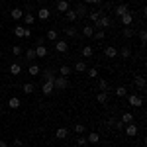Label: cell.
Segmentation results:
<instances>
[{"instance_id":"1","label":"cell","mask_w":147,"mask_h":147,"mask_svg":"<svg viewBox=\"0 0 147 147\" xmlns=\"http://www.w3.org/2000/svg\"><path fill=\"white\" fill-rule=\"evenodd\" d=\"M110 26H112V20H110V16L102 14L100 18L94 22V30H106V28H110Z\"/></svg>"},{"instance_id":"2","label":"cell","mask_w":147,"mask_h":147,"mask_svg":"<svg viewBox=\"0 0 147 147\" xmlns=\"http://www.w3.org/2000/svg\"><path fill=\"white\" fill-rule=\"evenodd\" d=\"M14 35H16V37H26V39H30V37H32V30L18 24V26H14Z\"/></svg>"},{"instance_id":"3","label":"cell","mask_w":147,"mask_h":147,"mask_svg":"<svg viewBox=\"0 0 147 147\" xmlns=\"http://www.w3.org/2000/svg\"><path fill=\"white\" fill-rule=\"evenodd\" d=\"M53 86H55V90H65V88L69 86L67 77H55V80H53Z\"/></svg>"},{"instance_id":"4","label":"cell","mask_w":147,"mask_h":147,"mask_svg":"<svg viewBox=\"0 0 147 147\" xmlns=\"http://www.w3.org/2000/svg\"><path fill=\"white\" fill-rule=\"evenodd\" d=\"M49 16H51V10L49 8H45V6H39L37 8V20H41V22H45V20H49Z\"/></svg>"},{"instance_id":"5","label":"cell","mask_w":147,"mask_h":147,"mask_svg":"<svg viewBox=\"0 0 147 147\" xmlns=\"http://www.w3.org/2000/svg\"><path fill=\"white\" fill-rule=\"evenodd\" d=\"M127 104L139 108V106H143V98H141V96H137V94H127Z\"/></svg>"},{"instance_id":"6","label":"cell","mask_w":147,"mask_h":147,"mask_svg":"<svg viewBox=\"0 0 147 147\" xmlns=\"http://www.w3.org/2000/svg\"><path fill=\"white\" fill-rule=\"evenodd\" d=\"M137 131H139V127L136 125V122H131V124H125V136L127 137H136Z\"/></svg>"},{"instance_id":"7","label":"cell","mask_w":147,"mask_h":147,"mask_svg":"<svg viewBox=\"0 0 147 147\" xmlns=\"http://www.w3.org/2000/svg\"><path fill=\"white\" fill-rule=\"evenodd\" d=\"M41 79H43V82H53L55 80V73L51 69H43L41 71Z\"/></svg>"},{"instance_id":"8","label":"cell","mask_w":147,"mask_h":147,"mask_svg":"<svg viewBox=\"0 0 147 147\" xmlns=\"http://www.w3.org/2000/svg\"><path fill=\"white\" fill-rule=\"evenodd\" d=\"M73 10L77 12L79 18H86V16H88V8H86V4H77Z\"/></svg>"},{"instance_id":"9","label":"cell","mask_w":147,"mask_h":147,"mask_svg":"<svg viewBox=\"0 0 147 147\" xmlns=\"http://www.w3.org/2000/svg\"><path fill=\"white\" fill-rule=\"evenodd\" d=\"M55 51H57V53H67V51H69V43L65 41V39H57Z\"/></svg>"},{"instance_id":"10","label":"cell","mask_w":147,"mask_h":147,"mask_svg":"<svg viewBox=\"0 0 147 147\" xmlns=\"http://www.w3.org/2000/svg\"><path fill=\"white\" fill-rule=\"evenodd\" d=\"M125 12H129V8H127V4H118V6H114V14L118 16V18H122Z\"/></svg>"},{"instance_id":"11","label":"cell","mask_w":147,"mask_h":147,"mask_svg":"<svg viewBox=\"0 0 147 147\" xmlns=\"http://www.w3.org/2000/svg\"><path fill=\"white\" fill-rule=\"evenodd\" d=\"M104 55L108 57V59H116V57H118V49H116L114 45L104 47Z\"/></svg>"},{"instance_id":"12","label":"cell","mask_w":147,"mask_h":147,"mask_svg":"<svg viewBox=\"0 0 147 147\" xmlns=\"http://www.w3.org/2000/svg\"><path fill=\"white\" fill-rule=\"evenodd\" d=\"M34 49H35V57H37V59H43V57H47V53H49L45 45H35Z\"/></svg>"},{"instance_id":"13","label":"cell","mask_w":147,"mask_h":147,"mask_svg":"<svg viewBox=\"0 0 147 147\" xmlns=\"http://www.w3.org/2000/svg\"><path fill=\"white\" fill-rule=\"evenodd\" d=\"M120 22H122V26H131L134 24V14L131 12H125L124 16L120 18Z\"/></svg>"},{"instance_id":"14","label":"cell","mask_w":147,"mask_h":147,"mask_svg":"<svg viewBox=\"0 0 147 147\" xmlns=\"http://www.w3.org/2000/svg\"><path fill=\"white\" fill-rule=\"evenodd\" d=\"M55 8H57V12H67L69 8H71V4H69L67 0H57V2H55Z\"/></svg>"},{"instance_id":"15","label":"cell","mask_w":147,"mask_h":147,"mask_svg":"<svg viewBox=\"0 0 147 147\" xmlns=\"http://www.w3.org/2000/svg\"><path fill=\"white\" fill-rule=\"evenodd\" d=\"M53 90H55L53 82H43V84H41V92H43L45 96H49V94H53Z\"/></svg>"},{"instance_id":"16","label":"cell","mask_w":147,"mask_h":147,"mask_svg":"<svg viewBox=\"0 0 147 147\" xmlns=\"http://www.w3.org/2000/svg\"><path fill=\"white\" fill-rule=\"evenodd\" d=\"M55 137H57V139H61V141L67 139V137H69V129H67V127H57Z\"/></svg>"},{"instance_id":"17","label":"cell","mask_w":147,"mask_h":147,"mask_svg":"<svg viewBox=\"0 0 147 147\" xmlns=\"http://www.w3.org/2000/svg\"><path fill=\"white\" fill-rule=\"evenodd\" d=\"M134 84H136L139 90H143V88H145V79H143L141 75H136V77H134Z\"/></svg>"},{"instance_id":"18","label":"cell","mask_w":147,"mask_h":147,"mask_svg":"<svg viewBox=\"0 0 147 147\" xmlns=\"http://www.w3.org/2000/svg\"><path fill=\"white\" fill-rule=\"evenodd\" d=\"M22 20H24V22H26V26H32V24L35 22V16H34V14H32V12H24Z\"/></svg>"},{"instance_id":"19","label":"cell","mask_w":147,"mask_h":147,"mask_svg":"<svg viewBox=\"0 0 147 147\" xmlns=\"http://www.w3.org/2000/svg\"><path fill=\"white\" fill-rule=\"evenodd\" d=\"M65 18H67L69 22H77V20H79V16H77V12L73 10V8H69V10L65 12Z\"/></svg>"},{"instance_id":"20","label":"cell","mask_w":147,"mask_h":147,"mask_svg":"<svg viewBox=\"0 0 147 147\" xmlns=\"http://www.w3.org/2000/svg\"><path fill=\"white\" fill-rule=\"evenodd\" d=\"M8 71H10V75L16 77V75H20V73H22V65H20V63H12Z\"/></svg>"},{"instance_id":"21","label":"cell","mask_w":147,"mask_h":147,"mask_svg":"<svg viewBox=\"0 0 147 147\" xmlns=\"http://www.w3.org/2000/svg\"><path fill=\"white\" fill-rule=\"evenodd\" d=\"M8 106H10V110H18L20 108V98L18 96H12L10 100H8Z\"/></svg>"},{"instance_id":"22","label":"cell","mask_w":147,"mask_h":147,"mask_svg":"<svg viewBox=\"0 0 147 147\" xmlns=\"http://www.w3.org/2000/svg\"><path fill=\"white\" fill-rule=\"evenodd\" d=\"M10 16H12V20H22L24 10L22 8H14V10H10Z\"/></svg>"},{"instance_id":"23","label":"cell","mask_w":147,"mask_h":147,"mask_svg":"<svg viewBox=\"0 0 147 147\" xmlns=\"http://www.w3.org/2000/svg\"><path fill=\"white\" fill-rule=\"evenodd\" d=\"M118 55H120V57H124V59H129V57H131V49L125 45V47H122V49L118 51Z\"/></svg>"},{"instance_id":"24","label":"cell","mask_w":147,"mask_h":147,"mask_svg":"<svg viewBox=\"0 0 147 147\" xmlns=\"http://www.w3.org/2000/svg\"><path fill=\"white\" fill-rule=\"evenodd\" d=\"M86 63H84V61H77V63H75V71H77V73H86Z\"/></svg>"},{"instance_id":"25","label":"cell","mask_w":147,"mask_h":147,"mask_svg":"<svg viewBox=\"0 0 147 147\" xmlns=\"http://www.w3.org/2000/svg\"><path fill=\"white\" fill-rule=\"evenodd\" d=\"M82 35H84V37H92V35H94V28L86 24V26L82 28Z\"/></svg>"},{"instance_id":"26","label":"cell","mask_w":147,"mask_h":147,"mask_svg":"<svg viewBox=\"0 0 147 147\" xmlns=\"http://www.w3.org/2000/svg\"><path fill=\"white\" fill-rule=\"evenodd\" d=\"M41 73V67H37V65H30V69H28V75H32V77H37Z\"/></svg>"},{"instance_id":"27","label":"cell","mask_w":147,"mask_h":147,"mask_svg":"<svg viewBox=\"0 0 147 147\" xmlns=\"http://www.w3.org/2000/svg\"><path fill=\"white\" fill-rule=\"evenodd\" d=\"M71 73H73V67H69V65H63V67L59 69V75L61 77H69Z\"/></svg>"},{"instance_id":"28","label":"cell","mask_w":147,"mask_h":147,"mask_svg":"<svg viewBox=\"0 0 147 147\" xmlns=\"http://www.w3.org/2000/svg\"><path fill=\"white\" fill-rule=\"evenodd\" d=\"M86 141H88V143H98V141H100V134H96V131H90Z\"/></svg>"},{"instance_id":"29","label":"cell","mask_w":147,"mask_h":147,"mask_svg":"<svg viewBox=\"0 0 147 147\" xmlns=\"http://www.w3.org/2000/svg\"><path fill=\"white\" fill-rule=\"evenodd\" d=\"M102 14H104L102 10H94V12H90V14H88V20H90V22L94 24V22H96V20H98V18L102 16Z\"/></svg>"},{"instance_id":"30","label":"cell","mask_w":147,"mask_h":147,"mask_svg":"<svg viewBox=\"0 0 147 147\" xmlns=\"http://www.w3.org/2000/svg\"><path fill=\"white\" fill-rule=\"evenodd\" d=\"M108 98H110V96H108V92H106V90L98 92V96H96V100L100 102V104H106V102H108Z\"/></svg>"},{"instance_id":"31","label":"cell","mask_w":147,"mask_h":147,"mask_svg":"<svg viewBox=\"0 0 147 147\" xmlns=\"http://www.w3.org/2000/svg\"><path fill=\"white\" fill-rule=\"evenodd\" d=\"M92 55H94L92 45H84V47H82V57H86V59H88V57H92Z\"/></svg>"},{"instance_id":"32","label":"cell","mask_w":147,"mask_h":147,"mask_svg":"<svg viewBox=\"0 0 147 147\" xmlns=\"http://www.w3.org/2000/svg\"><path fill=\"white\" fill-rule=\"evenodd\" d=\"M114 92H116V96H118V98H124V96H127V88H125V86H118Z\"/></svg>"},{"instance_id":"33","label":"cell","mask_w":147,"mask_h":147,"mask_svg":"<svg viewBox=\"0 0 147 147\" xmlns=\"http://www.w3.org/2000/svg\"><path fill=\"white\" fill-rule=\"evenodd\" d=\"M124 124H131L134 122V114H129V112H125V114H122V118H120Z\"/></svg>"},{"instance_id":"34","label":"cell","mask_w":147,"mask_h":147,"mask_svg":"<svg viewBox=\"0 0 147 147\" xmlns=\"http://www.w3.org/2000/svg\"><path fill=\"white\" fill-rule=\"evenodd\" d=\"M134 35H136V30H134V28H129V26H125V28H124V37L129 39V37H134Z\"/></svg>"},{"instance_id":"35","label":"cell","mask_w":147,"mask_h":147,"mask_svg":"<svg viewBox=\"0 0 147 147\" xmlns=\"http://www.w3.org/2000/svg\"><path fill=\"white\" fill-rule=\"evenodd\" d=\"M57 35H59V34H57V30H53V28H51V30L47 32V35H45V37L49 39V41H57Z\"/></svg>"},{"instance_id":"36","label":"cell","mask_w":147,"mask_h":147,"mask_svg":"<svg viewBox=\"0 0 147 147\" xmlns=\"http://www.w3.org/2000/svg\"><path fill=\"white\" fill-rule=\"evenodd\" d=\"M65 34H67L69 37H75V35L79 34V30H77V28H73V26H71V28H65Z\"/></svg>"},{"instance_id":"37","label":"cell","mask_w":147,"mask_h":147,"mask_svg":"<svg viewBox=\"0 0 147 147\" xmlns=\"http://www.w3.org/2000/svg\"><path fill=\"white\" fill-rule=\"evenodd\" d=\"M86 73H88V77H90V79H98V69H96V67L86 69Z\"/></svg>"},{"instance_id":"38","label":"cell","mask_w":147,"mask_h":147,"mask_svg":"<svg viewBox=\"0 0 147 147\" xmlns=\"http://www.w3.org/2000/svg\"><path fill=\"white\" fill-rule=\"evenodd\" d=\"M22 53H24L22 45H14V47H12V55H14V57H20Z\"/></svg>"},{"instance_id":"39","label":"cell","mask_w":147,"mask_h":147,"mask_svg":"<svg viewBox=\"0 0 147 147\" xmlns=\"http://www.w3.org/2000/svg\"><path fill=\"white\" fill-rule=\"evenodd\" d=\"M26 57H28V61H34V59H37V57H35V49H34V47H30V49L26 51Z\"/></svg>"},{"instance_id":"40","label":"cell","mask_w":147,"mask_h":147,"mask_svg":"<svg viewBox=\"0 0 147 147\" xmlns=\"http://www.w3.org/2000/svg\"><path fill=\"white\" fill-rule=\"evenodd\" d=\"M104 35H106V32H104V30H94V35H92V37L100 41V39H104Z\"/></svg>"},{"instance_id":"41","label":"cell","mask_w":147,"mask_h":147,"mask_svg":"<svg viewBox=\"0 0 147 147\" xmlns=\"http://www.w3.org/2000/svg\"><path fill=\"white\" fill-rule=\"evenodd\" d=\"M34 90H35V86L32 82H26V84H24V92H26V94H32Z\"/></svg>"},{"instance_id":"42","label":"cell","mask_w":147,"mask_h":147,"mask_svg":"<svg viewBox=\"0 0 147 147\" xmlns=\"http://www.w3.org/2000/svg\"><path fill=\"white\" fill-rule=\"evenodd\" d=\"M98 88H100V90H106V92H108V80L100 79V80H98Z\"/></svg>"},{"instance_id":"43","label":"cell","mask_w":147,"mask_h":147,"mask_svg":"<svg viewBox=\"0 0 147 147\" xmlns=\"http://www.w3.org/2000/svg\"><path fill=\"white\" fill-rule=\"evenodd\" d=\"M114 127H116V129H124L125 124L122 122V120H116V122H114Z\"/></svg>"},{"instance_id":"44","label":"cell","mask_w":147,"mask_h":147,"mask_svg":"<svg viewBox=\"0 0 147 147\" xmlns=\"http://www.w3.org/2000/svg\"><path fill=\"white\" fill-rule=\"evenodd\" d=\"M75 134H84V125L82 124H75Z\"/></svg>"},{"instance_id":"45","label":"cell","mask_w":147,"mask_h":147,"mask_svg":"<svg viewBox=\"0 0 147 147\" xmlns=\"http://www.w3.org/2000/svg\"><path fill=\"white\" fill-rule=\"evenodd\" d=\"M139 39H141V43H145V41H147V32H145V30L139 32Z\"/></svg>"},{"instance_id":"46","label":"cell","mask_w":147,"mask_h":147,"mask_svg":"<svg viewBox=\"0 0 147 147\" xmlns=\"http://www.w3.org/2000/svg\"><path fill=\"white\" fill-rule=\"evenodd\" d=\"M82 4H86V6L88 4H104V0H84Z\"/></svg>"},{"instance_id":"47","label":"cell","mask_w":147,"mask_h":147,"mask_svg":"<svg viewBox=\"0 0 147 147\" xmlns=\"http://www.w3.org/2000/svg\"><path fill=\"white\" fill-rule=\"evenodd\" d=\"M77 143H79V145H86L88 141H86V137H79V139H77Z\"/></svg>"},{"instance_id":"48","label":"cell","mask_w":147,"mask_h":147,"mask_svg":"<svg viewBox=\"0 0 147 147\" xmlns=\"http://www.w3.org/2000/svg\"><path fill=\"white\" fill-rule=\"evenodd\" d=\"M14 145H16V147H22V145H24V141L20 139V137H16V139H14Z\"/></svg>"},{"instance_id":"49","label":"cell","mask_w":147,"mask_h":147,"mask_svg":"<svg viewBox=\"0 0 147 147\" xmlns=\"http://www.w3.org/2000/svg\"><path fill=\"white\" fill-rule=\"evenodd\" d=\"M114 122H116V118H110V120L106 122V125H108V127H114Z\"/></svg>"},{"instance_id":"50","label":"cell","mask_w":147,"mask_h":147,"mask_svg":"<svg viewBox=\"0 0 147 147\" xmlns=\"http://www.w3.org/2000/svg\"><path fill=\"white\" fill-rule=\"evenodd\" d=\"M35 43H37V45H43V43H45V39H43V37H37V41H35Z\"/></svg>"},{"instance_id":"51","label":"cell","mask_w":147,"mask_h":147,"mask_svg":"<svg viewBox=\"0 0 147 147\" xmlns=\"http://www.w3.org/2000/svg\"><path fill=\"white\" fill-rule=\"evenodd\" d=\"M35 2H37L39 6H43V4H45V0H35Z\"/></svg>"},{"instance_id":"52","label":"cell","mask_w":147,"mask_h":147,"mask_svg":"<svg viewBox=\"0 0 147 147\" xmlns=\"http://www.w3.org/2000/svg\"><path fill=\"white\" fill-rule=\"evenodd\" d=\"M0 147H8V143L6 141H0Z\"/></svg>"},{"instance_id":"53","label":"cell","mask_w":147,"mask_h":147,"mask_svg":"<svg viewBox=\"0 0 147 147\" xmlns=\"http://www.w3.org/2000/svg\"><path fill=\"white\" fill-rule=\"evenodd\" d=\"M0 114H2V106H0Z\"/></svg>"},{"instance_id":"54","label":"cell","mask_w":147,"mask_h":147,"mask_svg":"<svg viewBox=\"0 0 147 147\" xmlns=\"http://www.w3.org/2000/svg\"><path fill=\"white\" fill-rule=\"evenodd\" d=\"M0 94H2V86H0Z\"/></svg>"},{"instance_id":"55","label":"cell","mask_w":147,"mask_h":147,"mask_svg":"<svg viewBox=\"0 0 147 147\" xmlns=\"http://www.w3.org/2000/svg\"><path fill=\"white\" fill-rule=\"evenodd\" d=\"M108 2H114V0H108Z\"/></svg>"},{"instance_id":"56","label":"cell","mask_w":147,"mask_h":147,"mask_svg":"<svg viewBox=\"0 0 147 147\" xmlns=\"http://www.w3.org/2000/svg\"><path fill=\"white\" fill-rule=\"evenodd\" d=\"M0 2H2V0H0Z\"/></svg>"}]
</instances>
